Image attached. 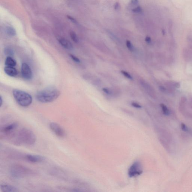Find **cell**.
<instances>
[{"label": "cell", "mask_w": 192, "mask_h": 192, "mask_svg": "<svg viewBox=\"0 0 192 192\" xmlns=\"http://www.w3.org/2000/svg\"><path fill=\"white\" fill-rule=\"evenodd\" d=\"M60 95V91L57 89L50 87L38 92L36 98L40 103H50L56 100Z\"/></svg>", "instance_id": "2"}, {"label": "cell", "mask_w": 192, "mask_h": 192, "mask_svg": "<svg viewBox=\"0 0 192 192\" xmlns=\"http://www.w3.org/2000/svg\"><path fill=\"white\" fill-rule=\"evenodd\" d=\"M143 172L142 166L139 162H134L130 166L128 171V175L130 178L137 176Z\"/></svg>", "instance_id": "5"}, {"label": "cell", "mask_w": 192, "mask_h": 192, "mask_svg": "<svg viewBox=\"0 0 192 192\" xmlns=\"http://www.w3.org/2000/svg\"><path fill=\"white\" fill-rule=\"evenodd\" d=\"M145 41L148 43H150L151 41V38L148 36L146 37V38H145Z\"/></svg>", "instance_id": "30"}, {"label": "cell", "mask_w": 192, "mask_h": 192, "mask_svg": "<svg viewBox=\"0 0 192 192\" xmlns=\"http://www.w3.org/2000/svg\"><path fill=\"white\" fill-rule=\"evenodd\" d=\"M119 7H120V4H119V2H117L115 3L114 5V9L116 10H118L119 9Z\"/></svg>", "instance_id": "28"}, {"label": "cell", "mask_w": 192, "mask_h": 192, "mask_svg": "<svg viewBox=\"0 0 192 192\" xmlns=\"http://www.w3.org/2000/svg\"><path fill=\"white\" fill-rule=\"evenodd\" d=\"M131 104L132 106L134 107L137 108V109H140V108H141V107H142L140 104H138L137 103H135V102L132 103Z\"/></svg>", "instance_id": "26"}, {"label": "cell", "mask_w": 192, "mask_h": 192, "mask_svg": "<svg viewBox=\"0 0 192 192\" xmlns=\"http://www.w3.org/2000/svg\"><path fill=\"white\" fill-rule=\"evenodd\" d=\"M13 95L17 103L22 107L29 106L32 102V96L23 91L15 89L13 91Z\"/></svg>", "instance_id": "3"}, {"label": "cell", "mask_w": 192, "mask_h": 192, "mask_svg": "<svg viewBox=\"0 0 192 192\" xmlns=\"http://www.w3.org/2000/svg\"><path fill=\"white\" fill-rule=\"evenodd\" d=\"M10 173L13 178L19 179L34 174V172L30 168L20 165H15L12 166Z\"/></svg>", "instance_id": "4"}, {"label": "cell", "mask_w": 192, "mask_h": 192, "mask_svg": "<svg viewBox=\"0 0 192 192\" xmlns=\"http://www.w3.org/2000/svg\"><path fill=\"white\" fill-rule=\"evenodd\" d=\"M126 45L128 49L129 50L131 51H133V47L132 44H131V42L129 40H127L126 41Z\"/></svg>", "instance_id": "22"}, {"label": "cell", "mask_w": 192, "mask_h": 192, "mask_svg": "<svg viewBox=\"0 0 192 192\" xmlns=\"http://www.w3.org/2000/svg\"><path fill=\"white\" fill-rule=\"evenodd\" d=\"M21 74L23 78L26 80L31 79L33 77V74L30 66L25 63L22 64Z\"/></svg>", "instance_id": "9"}, {"label": "cell", "mask_w": 192, "mask_h": 192, "mask_svg": "<svg viewBox=\"0 0 192 192\" xmlns=\"http://www.w3.org/2000/svg\"><path fill=\"white\" fill-rule=\"evenodd\" d=\"M59 43L65 49L68 50H72L73 49L72 44L68 40L64 38H59L58 39Z\"/></svg>", "instance_id": "12"}, {"label": "cell", "mask_w": 192, "mask_h": 192, "mask_svg": "<svg viewBox=\"0 0 192 192\" xmlns=\"http://www.w3.org/2000/svg\"><path fill=\"white\" fill-rule=\"evenodd\" d=\"M133 12L135 13H140L142 12V8L140 6L136 7L132 10Z\"/></svg>", "instance_id": "23"}, {"label": "cell", "mask_w": 192, "mask_h": 192, "mask_svg": "<svg viewBox=\"0 0 192 192\" xmlns=\"http://www.w3.org/2000/svg\"><path fill=\"white\" fill-rule=\"evenodd\" d=\"M70 35L71 37V39L73 40L74 42L75 43H77L78 42V37L76 33L73 31H71L70 32Z\"/></svg>", "instance_id": "20"}, {"label": "cell", "mask_w": 192, "mask_h": 192, "mask_svg": "<svg viewBox=\"0 0 192 192\" xmlns=\"http://www.w3.org/2000/svg\"><path fill=\"white\" fill-rule=\"evenodd\" d=\"M18 126V124L17 122L7 124L1 128V132L5 135H12Z\"/></svg>", "instance_id": "8"}, {"label": "cell", "mask_w": 192, "mask_h": 192, "mask_svg": "<svg viewBox=\"0 0 192 192\" xmlns=\"http://www.w3.org/2000/svg\"><path fill=\"white\" fill-rule=\"evenodd\" d=\"M187 99L185 97H182L179 103L180 111L184 116L192 118V113L188 110L187 107Z\"/></svg>", "instance_id": "7"}, {"label": "cell", "mask_w": 192, "mask_h": 192, "mask_svg": "<svg viewBox=\"0 0 192 192\" xmlns=\"http://www.w3.org/2000/svg\"><path fill=\"white\" fill-rule=\"evenodd\" d=\"M5 64L7 66L14 67L16 65V62L11 56H8L6 59Z\"/></svg>", "instance_id": "15"}, {"label": "cell", "mask_w": 192, "mask_h": 192, "mask_svg": "<svg viewBox=\"0 0 192 192\" xmlns=\"http://www.w3.org/2000/svg\"><path fill=\"white\" fill-rule=\"evenodd\" d=\"M5 53L8 56H13L14 55V51L11 48L7 47L5 49Z\"/></svg>", "instance_id": "19"}, {"label": "cell", "mask_w": 192, "mask_h": 192, "mask_svg": "<svg viewBox=\"0 0 192 192\" xmlns=\"http://www.w3.org/2000/svg\"><path fill=\"white\" fill-rule=\"evenodd\" d=\"M188 104H189V106L191 109H192V98H191L190 100H189Z\"/></svg>", "instance_id": "31"}, {"label": "cell", "mask_w": 192, "mask_h": 192, "mask_svg": "<svg viewBox=\"0 0 192 192\" xmlns=\"http://www.w3.org/2000/svg\"><path fill=\"white\" fill-rule=\"evenodd\" d=\"M11 136L12 141L15 145L20 146H32L36 141V137L31 130L26 128L20 129Z\"/></svg>", "instance_id": "1"}, {"label": "cell", "mask_w": 192, "mask_h": 192, "mask_svg": "<svg viewBox=\"0 0 192 192\" xmlns=\"http://www.w3.org/2000/svg\"><path fill=\"white\" fill-rule=\"evenodd\" d=\"M50 129L56 136L60 138L64 137L66 133L64 130L59 124L55 122H51L49 124Z\"/></svg>", "instance_id": "6"}, {"label": "cell", "mask_w": 192, "mask_h": 192, "mask_svg": "<svg viewBox=\"0 0 192 192\" xmlns=\"http://www.w3.org/2000/svg\"><path fill=\"white\" fill-rule=\"evenodd\" d=\"M70 57L76 62L80 63V61L78 57H76V56H74V55H71H71H70Z\"/></svg>", "instance_id": "25"}, {"label": "cell", "mask_w": 192, "mask_h": 192, "mask_svg": "<svg viewBox=\"0 0 192 192\" xmlns=\"http://www.w3.org/2000/svg\"><path fill=\"white\" fill-rule=\"evenodd\" d=\"M181 127L183 131L192 135V130L188 128L185 124L182 123L181 124Z\"/></svg>", "instance_id": "18"}, {"label": "cell", "mask_w": 192, "mask_h": 192, "mask_svg": "<svg viewBox=\"0 0 192 192\" xmlns=\"http://www.w3.org/2000/svg\"><path fill=\"white\" fill-rule=\"evenodd\" d=\"M24 158L27 162L34 163H40L44 162L45 160L43 156L34 154L25 155Z\"/></svg>", "instance_id": "10"}, {"label": "cell", "mask_w": 192, "mask_h": 192, "mask_svg": "<svg viewBox=\"0 0 192 192\" xmlns=\"http://www.w3.org/2000/svg\"><path fill=\"white\" fill-rule=\"evenodd\" d=\"M5 31L6 34L10 37H14L16 35V31L13 27L8 26L5 28Z\"/></svg>", "instance_id": "14"}, {"label": "cell", "mask_w": 192, "mask_h": 192, "mask_svg": "<svg viewBox=\"0 0 192 192\" xmlns=\"http://www.w3.org/2000/svg\"><path fill=\"white\" fill-rule=\"evenodd\" d=\"M1 191L3 192H18L19 190L15 187L7 184H2L1 185Z\"/></svg>", "instance_id": "11"}, {"label": "cell", "mask_w": 192, "mask_h": 192, "mask_svg": "<svg viewBox=\"0 0 192 192\" xmlns=\"http://www.w3.org/2000/svg\"><path fill=\"white\" fill-rule=\"evenodd\" d=\"M160 107L162 110V111L163 114L166 116H169L170 115V112L169 109L165 104H161Z\"/></svg>", "instance_id": "17"}, {"label": "cell", "mask_w": 192, "mask_h": 192, "mask_svg": "<svg viewBox=\"0 0 192 192\" xmlns=\"http://www.w3.org/2000/svg\"><path fill=\"white\" fill-rule=\"evenodd\" d=\"M103 91L107 94L110 95L111 94V92L108 89L106 88H103Z\"/></svg>", "instance_id": "27"}, {"label": "cell", "mask_w": 192, "mask_h": 192, "mask_svg": "<svg viewBox=\"0 0 192 192\" xmlns=\"http://www.w3.org/2000/svg\"><path fill=\"white\" fill-rule=\"evenodd\" d=\"M2 103H3V99H2V97L1 96V97H0V104H1V106L2 105Z\"/></svg>", "instance_id": "32"}, {"label": "cell", "mask_w": 192, "mask_h": 192, "mask_svg": "<svg viewBox=\"0 0 192 192\" xmlns=\"http://www.w3.org/2000/svg\"><path fill=\"white\" fill-rule=\"evenodd\" d=\"M183 55L184 59H185L187 61H189L191 59L192 55L191 53L187 49H185L183 50Z\"/></svg>", "instance_id": "16"}, {"label": "cell", "mask_w": 192, "mask_h": 192, "mask_svg": "<svg viewBox=\"0 0 192 192\" xmlns=\"http://www.w3.org/2000/svg\"><path fill=\"white\" fill-rule=\"evenodd\" d=\"M67 18H68L69 20L71 21L72 23H74V24H78V22L76 20V19H75L74 18H73V17L71 16L68 15L67 16Z\"/></svg>", "instance_id": "24"}, {"label": "cell", "mask_w": 192, "mask_h": 192, "mask_svg": "<svg viewBox=\"0 0 192 192\" xmlns=\"http://www.w3.org/2000/svg\"><path fill=\"white\" fill-rule=\"evenodd\" d=\"M121 72L124 76H125V77H126V78L129 79L130 80L133 79V77H132L131 75H130L128 72H127L126 71H123V70L121 71Z\"/></svg>", "instance_id": "21"}, {"label": "cell", "mask_w": 192, "mask_h": 192, "mask_svg": "<svg viewBox=\"0 0 192 192\" xmlns=\"http://www.w3.org/2000/svg\"><path fill=\"white\" fill-rule=\"evenodd\" d=\"M4 70L6 74L11 77H16L18 75V71L14 67L6 66Z\"/></svg>", "instance_id": "13"}, {"label": "cell", "mask_w": 192, "mask_h": 192, "mask_svg": "<svg viewBox=\"0 0 192 192\" xmlns=\"http://www.w3.org/2000/svg\"><path fill=\"white\" fill-rule=\"evenodd\" d=\"M131 2L132 4L136 5L138 4L139 1V0H131Z\"/></svg>", "instance_id": "29"}]
</instances>
